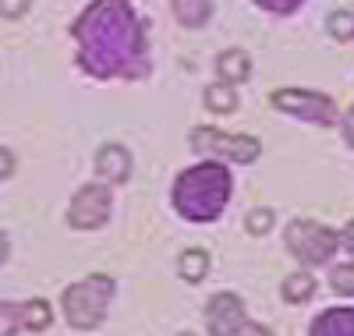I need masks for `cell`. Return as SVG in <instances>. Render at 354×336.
<instances>
[{"label":"cell","mask_w":354,"mask_h":336,"mask_svg":"<svg viewBox=\"0 0 354 336\" xmlns=\"http://www.w3.org/2000/svg\"><path fill=\"white\" fill-rule=\"evenodd\" d=\"M270 103L290 117L312 120V124H333L337 120V103L322 93H305V88H277Z\"/></svg>","instance_id":"8992f818"},{"label":"cell","mask_w":354,"mask_h":336,"mask_svg":"<svg viewBox=\"0 0 354 336\" xmlns=\"http://www.w3.org/2000/svg\"><path fill=\"white\" fill-rule=\"evenodd\" d=\"M234 336H273V333L266 329V326H259V322H248V319H245V322L238 326V333H234Z\"/></svg>","instance_id":"cb8c5ba5"},{"label":"cell","mask_w":354,"mask_h":336,"mask_svg":"<svg viewBox=\"0 0 354 336\" xmlns=\"http://www.w3.org/2000/svg\"><path fill=\"white\" fill-rule=\"evenodd\" d=\"M287 241V252L305 262V265H322V262H330L333 248L340 244V237L330 230V227H322L315 220H294L283 234Z\"/></svg>","instance_id":"5b68a950"},{"label":"cell","mask_w":354,"mask_h":336,"mask_svg":"<svg viewBox=\"0 0 354 336\" xmlns=\"http://www.w3.org/2000/svg\"><path fill=\"white\" fill-rule=\"evenodd\" d=\"M259 8H266V11H277V15H290L294 8L301 4V0H255Z\"/></svg>","instance_id":"7402d4cb"},{"label":"cell","mask_w":354,"mask_h":336,"mask_svg":"<svg viewBox=\"0 0 354 336\" xmlns=\"http://www.w3.org/2000/svg\"><path fill=\"white\" fill-rule=\"evenodd\" d=\"M113 297V280L103 277V272H93V277H85L78 283H71L61 297L64 304V319L71 322V329L78 333H88L96 329L103 319H106V304Z\"/></svg>","instance_id":"3957f363"},{"label":"cell","mask_w":354,"mask_h":336,"mask_svg":"<svg viewBox=\"0 0 354 336\" xmlns=\"http://www.w3.org/2000/svg\"><path fill=\"white\" fill-rule=\"evenodd\" d=\"M230 198V174L220 163H198L174 180V209L192 223H213Z\"/></svg>","instance_id":"7a4b0ae2"},{"label":"cell","mask_w":354,"mask_h":336,"mask_svg":"<svg viewBox=\"0 0 354 336\" xmlns=\"http://www.w3.org/2000/svg\"><path fill=\"white\" fill-rule=\"evenodd\" d=\"M96 174L106 180V185H124L131 177V152L117 142H106L96 152Z\"/></svg>","instance_id":"9c48e42d"},{"label":"cell","mask_w":354,"mask_h":336,"mask_svg":"<svg viewBox=\"0 0 354 336\" xmlns=\"http://www.w3.org/2000/svg\"><path fill=\"white\" fill-rule=\"evenodd\" d=\"M192 149L198 152V156H213V160H227V163H255L259 160V138L252 135H227L220 128H192Z\"/></svg>","instance_id":"277c9868"},{"label":"cell","mask_w":354,"mask_h":336,"mask_svg":"<svg viewBox=\"0 0 354 336\" xmlns=\"http://www.w3.org/2000/svg\"><path fill=\"white\" fill-rule=\"evenodd\" d=\"M202 103H205V110H213V113H234L238 110V93H234V85L213 82L202 93Z\"/></svg>","instance_id":"5bb4252c"},{"label":"cell","mask_w":354,"mask_h":336,"mask_svg":"<svg viewBox=\"0 0 354 336\" xmlns=\"http://www.w3.org/2000/svg\"><path fill=\"white\" fill-rule=\"evenodd\" d=\"M71 36L82 43V68L96 78H142L149 71L145 36L128 0H93Z\"/></svg>","instance_id":"6da1fadb"},{"label":"cell","mask_w":354,"mask_h":336,"mask_svg":"<svg viewBox=\"0 0 354 336\" xmlns=\"http://www.w3.org/2000/svg\"><path fill=\"white\" fill-rule=\"evenodd\" d=\"M245 319L248 315H245V304L238 294H216L209 301V308H205V326H209L213 336H234Z\"/></svg>","instance_id":"ba28073f"},{"label":"cell","mask_w":354,"mask_h":336,"mask_svg":"<svg viewBox=\"0 0 354 336\" xmlns=\"http://www.w3.org/2000/svg\"><path fill=\"white\" fill-rule=\"evenodd\" d=\"M32 0H0V18H21Z\"/></svg>","instance_id":"44dd1931"},{"label":"cell","mask_w":354,"mask_h":336,"mask_svg":"<svg viewBox=\"0 0 354 336\" xmlns=\"http://www.w3.org/2000/svg\"><path fill=\"white\" fill-rule=\"evenodd\" d=\"M340 128H344V138H347V145L354 149V110H347V113H344Z\"/></svg>","instance_id":"484cf974"},{"label":"cell","mask_w":354,"mask_h":336,"mask_svg":"<svg viewBox=\"0 0 354 336\" xmlns=\"http://www.w3.org/2000/svg\"><path fill=\"white\" fill-rule=\"evenodd\" d=\"M283 301H290V304H301V301H308L312 294H315V280H312V272H290V277L283 280Z\"/></svg>","instance_id":"2e32d148"},{"label":"cell","mask_w":354,"mask_h":336,"mask_svg":"<svg viewBox=\"0 0 354 336\" xmlns=\"http://www.w3.org/2000/svg\"><path fill=\"white\" fill-rule=\"evenodd\" d=\"M177 272H181L185 283H202L205 272H209V252L205 248H188L177 259Z\"/></svg>","instance_id":"4fadbf2b"},{"label":"cell","mask_w":354,"mask_h":336,"mask_svg":"<svg viewBox=\"0 0 354 336\" xmlns=\"http://www.w3.org/2000/svg\"><path fill=\"white\" fill-rule=\"evenodd\" d=\"M18 326H21V304L0 301V336H15Z\"/></svg>","instance_id":"d6986e66"},{"label":"cell","mask_w":354,"mask_h":336,"mask_svg":"<svg viewBox=\"0 0 354 336\" xmlns=\"http://www.w3.org/2000/svg\"><path fill=\"white\" fill-rule=\"evenodd\" d=\"M15 167H18V163H15V152L0 145V180H8V177L15 174Z\"/></svg>","instance_id":"603a6c76"},{"label":"cell","mask_w":354,"mask_h":336,"mask_svg":"<svg viewBox=\"0 0 354 336\" xmlns=\"http://www.w3.org/2000/svg\"><path fill=\"white\" fill-rule=\"evenodd\" d=\"M50 322H53V308H50V301L32 297V301H25V304H21V329L43 333Z\"/></svg>","instance_id":"9a60e30c"},{"label":"cell","mask_w":354,"mask_h":336,"mask_svg":"<svg viewBox=\"0 0 354 336\" xmlns=\"http://www.w3.org/2000/svg\"><path fill=\"white\" fill-rule=\"evenodd\" d=\"M312 336H354V308L322 312L312 322Z\"/></svg>","instance_id":"8fae6325"},{"label":"cell","mask_w":354,"mask_h":336,"mask_svg":"<svg viewBox=\"0 0 354 336\" xmlns=\"http://www.w3.org/2000/svg\"><path fill=\"white\" fill-rule=\"evenodd\" d=\"M330 283H333V290L337 294H354V262L351 265H337L333 269V277H330Z\"/></svg>","instance_id":"ffe728a7"},{"label":"cell","mask_w":354,"mask_h":336,"mask_svg":"<svg viewBox=\"0 0 354 336\" xmlns=\"http://www.w3.org/2000/svg\"><path fill=\"white\" fill-rule=\"evenodd\" d=\"M181 336H195V333H181Z\"/></svg>","instance_id":"83f0119b"},{"label":"cell","mask_w":354,"mask_h":336,"mask_svg":"<svg viewBox=\"0 0 354 336\" xmlns=\"http://www.w3.org/2000/svg\"><path fill=\"white\" fill-rule=\"evenodd\" d=\"M330 36L340 39V43H351L354 39V15L351 11H333L330 15Z\"/></svg>","instance_id":"ac0fdd59"},{"label":"cell","mask_w":354,"mask_h":336,"mask_svg":"<svg viewBox=\"0 0 354 336\" xmlns=\"http://www.w3.org/2000/svg\"><path fill=\"white\" fill-rule=\"evenodd\" d=\"M110 216V188L106 185H85L75 192L71 209H68V223L75 230H100Z\"/></svg>","instance_id":"52a82bcc"},{"label":"cell","mask_w":354,"mask_h":336,"mask_svg":"<svg viewBox=\"0 0 354 336\" xmlns=\"http://www.w3.org/2000/svg\"><path fill=\"white\" fill-rule=\"evenodd\" d=\"M8 252H11V244H8V234H4V230H0V262H4V259H8Z\"/></svg>","instance_id":"4316f807"},{"label":"cell","mask_w":354,"mask_h":336,"mask_svg":"<svg viewBox=\"0 0 354 336\" xmlns=\"http://www.w3.org/2000/svg\"><path fill=\"white\" fill-rule=\"evenodd\" d=\"M273 223H277L273 209H252L248 216H245V230H248V234H255V237L270 234V230H273Z\"/></svg>","instance_id":"e0dca14e"},{"label":"cell","mask_w":354,"mask_h":336,"mask_svg":"<svg viewBox=\"0 0 354 336\" xmlns=\"http://www.w3.org/2000/svg\"><path fill=\"white\" fill-rule=\"evenodd\" d=\"M340 248L354 259V220H351V223L344 227V234H340Z\"/></svg>","instance_id":"d4e9b609"},{"label":"cell","mask_w":354,"mask_h":336,"mask_svg":"<svg viewBox=\"0 0 354 336\" xmlns=\"http://www.w3.org/2000/svg\"><path fill=\"white\" fill-rule=\"evenodd\" d=\"M216 75L223 85H241L252 75V57L245 50H223L216 57Z\"/></svg>","instance_id":"30bf717a"},{"label":"cell","mask_w":354,"mask_h":336,"mask_svg":"<svg viewBox=\"0 0 354 336\" xmlns=\"http://www.w3.org/2000/svg\"><path fill=\"white\" fill-rule=\"evenodd\" d=\"M170 8L185 28H202L213 15V0H170Z\"/></svg>","instance_id":"7c38bea8"}]
</instances>
